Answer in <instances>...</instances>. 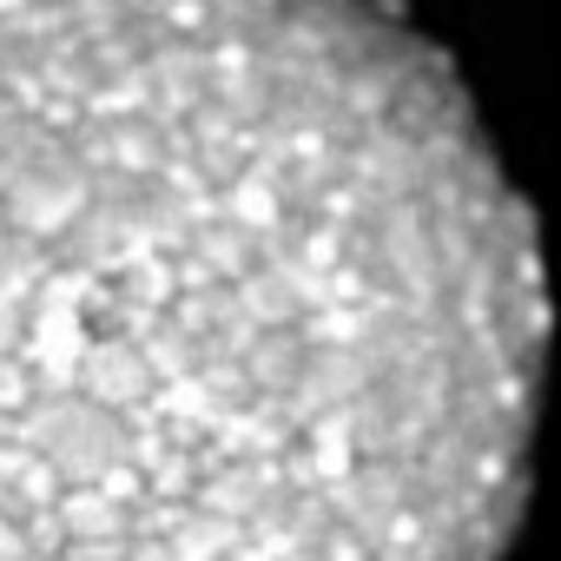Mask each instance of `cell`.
Returning <instances> with one entry per match:
<instances>
[{"instance_id": "cell-1", "label": "cell", "mask_w": 561, "mask_h": 561, "mask_svg": "<svg viewBox=\"0 0 561 561\" xmlns=\"http://www.w3.org/2000/svg\"><path fill=\"white\" fill-rule=\"evenodd\" d=\"M541 357L390 0H0V561H502Z\"/></svg>"}]
</instances>
